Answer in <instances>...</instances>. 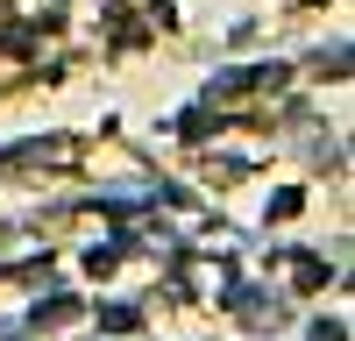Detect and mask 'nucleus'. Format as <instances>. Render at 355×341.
<instances>
[{
    "label": "nucleus",
    "instance_id": "obj_1",
    "mask_svg": "<svg viewBox=\"0 0 355 341\" xmlns=\"http://www.w3.org/2000/svg\"><path fill=\"white\" fill-rule=\"evenodd\" d=\"M313 341H341V327H334V320H320V327H313Z\"/></svg>",
    "mask_w": 355,
    "mask_h": 341
}]
</instances>
